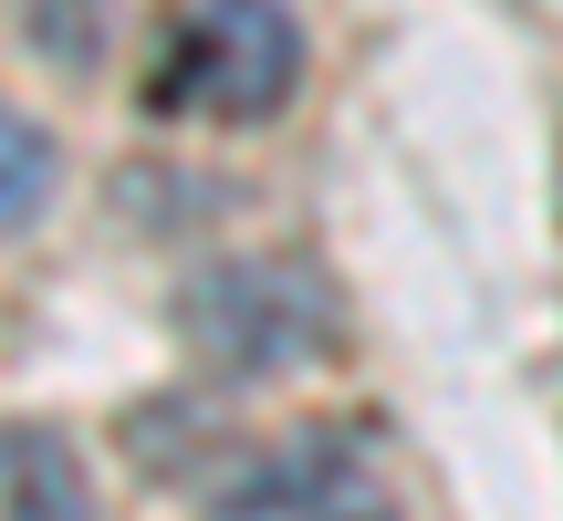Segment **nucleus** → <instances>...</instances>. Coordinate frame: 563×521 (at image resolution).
Returning <instances> with one entry per match:
<instances>
[{
  "mask_svg": "<svg viewBox=\"0 0 563 521\" xmlns=\"http://www.w3.org/2000/svg\"><path fill=\"white\" fill-rule=\"evenodd\" d=\"M302 84V21L282 0H199L157 53V104L209 125H262Z\"/></svg>",
  "mask_w": 563,
  "mask_h": 521,
  "instance_id": "nucleus-1",
  "label": "nucleus"
},
{
  "mask_svg": "<svg viewBox=\"0 0 563 521\" xmlns=\"http://www.w3.org/2000/svg\"><path fill=\"white\" fill-rule=\"evenodd\" d=\"M188 344H199L209 365H230V376H282V365H313L334 355V281L302 271V260H220V271L188 281L178 302Z\"/></svg>",
  "mask_w": 563,
  "mask_h": 521,
  "instance_id": "nucleus-2",
  "label": "nucleus"
},
{
  "mask_svg": "<svg viewBox=\"0 0 563 521\" xmlns=\"http://www.w3.org/2000/svg\"><path fill=\"white\" fill-rule=\"evenodd\" d=\"M209 521H397L386 459L344 428H302V439L262 448L241 480L209 501Z\"/></svg>",
  "mask_w": 563,
  "mask_h": 521,
  "instance_id": "nucleus-3",
  "label": "nucleus"
},
{
  "mask_svg": "<svg viewBox=\"0 0 563 521\" xmlns=\"http://www.w3.org/2000/svg\"><path fill=\"white\" fill-rule=\"evenodd\" d=\"M0 521H95L74 439H53V428H0Z\"/></svg>",
  "mask_w": 563,
  "mask_h": 521,
  "instance_id": "nucleus-4",
  "label": "nucleus"
},
{
  "mask_svg": "<svg viewBox=\"0 0 563 521\" xmlns=\"http://www.w3.org/2000/svg\"><path fill=\"white\" fill-rule=\"evenodd\" d=\"M42 188H53V136H42L32 115H11V104H0V230L32 220Z\"/></svg>",
  "mask_w": 563,
  "mask_h": 521,
  "instance_id": "nucleus-5",
  "label": "nucleus"
}]
</instances>
